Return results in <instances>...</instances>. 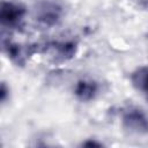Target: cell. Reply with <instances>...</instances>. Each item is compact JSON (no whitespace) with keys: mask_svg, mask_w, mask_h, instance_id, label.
<instances>
[{"mask_svg":"<svg viewBox=\"0 0 148 148\" xmlns=\"http://www.w3.org/2000/svg\"><path fill=\"white\" fill-rule=\"evenodd\" d=\"M132 86L148 98V67L141 66L131 74Z\"/></svg>","mask_w":148,"mask_h":148,"instance_id":"cell-7","label":"cell"},{"mask_svg":"<svg viewBox=\"0 0 148 148\" xmlns=\"http://www.w3.org/2000/svg\"><path fill=\"white\" fill-rule=\"evenodd\" d=\"M81 146H83V147H102L103 143L102 142H97L95 140H87V141L82 142Z\"/></svg>","mask_w":148,"mask_h":148,"instance_id":"cell-9","label":"cell"},{"mask_svg":"<svg viewBox=\"0 0 148 148\" xmlns=\"http://www.w3.org/2000/svg\"><path fill=\"white\" fill-rule=\"evenodd\" d=\"M8 92H9V89L7 88L6 83L2 82L1 83V88H0V99H1V103H6L7 101V97H8Z\"/></svg>","mask_w":148,"mask_h":148,"instance_id":"cell-8","label":"cell"},{"mask_svg":"<svg viewBox=\"0 0 148 148\" xmlns=\"http://www.w3.org/2000/svg\"><path fill=\"white\" fill-rule=\"evenodd\" d=\"M98 94V83L94 80L81 79L76 82L74 88V95L80 102H90L95 99Z\"/></svg>","mask_w":148,"mask_h":148,"instance_id":"cell-4","label":"cell"},{"mask_svg":"<svg viewBox=\"0 0 148 148\" xmlns=\"http://www.w3.org/2000/svg\"><path fill=\"white\" fill-rule=\"evenodd\" d=\"M61 14H62V9L58 3L46 1L39 5L36 17L38 22H40L43 25L53 27L58 24L59 21L61 20Z\"/></svg>","mask_w":148,"mask_h":148,"instance_id":"cell-3","label":"cell"},{"mask_svg":"<svg viewBox=\"0 0 148 148\" xmlns=\"http://www.w3.org/2000/svg\"><path fill=\"white\" fill-rule=\"evenodd\" d=\"M121 125L130 133L145 135L148 134V116L138 108H130L121 114Z\"/></svg>","mask_w":148,"mask_h":148,"instance_id":"cell-1","label":"cell"},{"mask_svg":"<svg viewBox=\"0 0 148 148\" xmlns=\"http://www.w3.org/2000/svg\"><path fill=\"white\" fill-rule=\"evenodd\" d=\"M25 8L16 2L2 1L0 8V21L2 27L17 28L22 24L25 16Z\"/></svg>","mask_w":148,"mask_h":148,"instance_id":"cell-2","label":"cell"},{"mask_svg":"<svg viewBox=\"0 0 148 148\" xmlns=\"http://www.w3.org/2000/svg\"><path fill=\"white\" fill-rule=\"evenodd\" d=\"M50 49L52 50L54 57L58 60L66 61L72 59L77 51V44L73 40H62V42H53L50 44Z\"/></svg>","mask_w":148,"mask_h":148,"instance_id":"cell-6","label":"cell"},{"mask_svg":"<svg viewBox=\"0 0 148 148\" xmlns=\"http://www.w3.org/2000/svg\"><path fill=\"white\" fill-rule=\"evenodd\" d=\"M3 50L8 58L17 66H23L28 59V54H32L35 52V49H32L31 46H28V49H23L21 45L12 42L3 43Z\"/></svg>","mask_w":148,"mask_h":148,"instance_id":"cell-5","label":"cell"}]
</instances>
